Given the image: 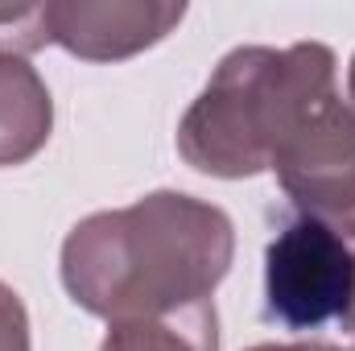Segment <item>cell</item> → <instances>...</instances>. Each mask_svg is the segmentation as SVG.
<instances>
[{"label": "cell", "mask_w": 355, "mask_h": 351, "mask_svg": "<svg viewBox=\"0 0 355 351\" xmlns=\"http://www.w3.org/2000/svg\"><path fill=\"white\" fill-rule=\"evenodd\" d=\"M236 257L232 215L182 190H153L120 211H95L62 240V285L107 323L162 318L211 302Z\"/></svg>", "instance_id": "cell-1"}, {"label": "cell", "mask_w": 355, "mask_h": 351, "mask_svg": "<svg viewBox=\"0 0 355 351\" xmlns=\"http://www.w3.org/2000/svg\"><path fill=\"white\" fill-rule=\"evenodd\" d=\"M335 87V50L297 42L289 50H232L178 124V153L211 178H257L272 166L293 120Z\"/></svg>", "instance_id": "cell-2"}, {"label": "cell", "mask_w": 355, "mask_h": 351, "mask_svg": "<svg viewBox=\"0 0 355 351\" xmlns=\"http://www.w3.org/2000/svg\"><path fill=\"white\" fill-rule=\"evenodd\" d=\"M268 170L302 219L355 236V108L339 91L318 95L293 120Z\"/></svg>", "instance_id": "cell-3"}, {"label": "cell", "mask_w": 355, "mask_h": 351, "mask_svg": "<svg viewBox=\"0 0 355 351\" xmlns=\"http://www.w3.org/2000/svg\"><path fill=\"white\" fill-rule=\"evenodd\" d=\"M355 293V257L339 232L293 219L265 252V318L289 331H314L343 318Z\"/></svg>", "instance_id": "cell-4"}, {"label": "cell", "mask_w": 355, "mask_h": 351, "mask_svg": "<svg viewBox=\"0 0 355 351\" xmlns=\"http://www.w3.org/2000/svg\"><path fill=\"white\" fill-rule=\"evenodd\" d=\"M186 17L174 0H50L46 25L50 42L83 62H120L162 37H170Z\"/></svg>", "instance_id": "cell-5"}, {"label": "cell", "mask_w": 355, "mask_h": 351, "mask_svg": "<svg viewBox=\"0 0 355 351\" xmlns=\"http://www.w3.org/2000/svg\"><path fill=\"white\" fill-rule=\"evenodd\" d=\"M54 132L46 79L17 54H0V166H25Z\"/></svg>", "instance_id": "cell-6"}, {"label": "cell", "mask_w": 355, "mask_h": 351, "mask_svg": "<svg viewBox=\"0 0 355 351\" xmlns=\"http://www.w3.org/2000/svg\"><path fill=\"white\" fill-rule=\"evenodd\" d=\"M99 351H219L215 302H198L190 310L162 314V318L112 323Z\"/></svg>", "instance_id": "cell-7"}, {"label": "cell", "mask_w": 355, "mask_h": 351, "mask_svg": "<svg viewBox=\"0 0 355 351\" xmlns=\"http://www.w3.org/2000/svg\"><path fill=\"white\" fill-rule=\"evenodd\" d=\"M50 46L46 4H0V54H29Z\"/></svg>", "instance_id": "cell-8"}, {"label": "cell", "mask_w": 355, "mask_h": 351, "mask_svg": "<svg viewBox=\"0 0 355 351\" xmlns=\"http://www.w3.org/2000/svg\"><path fill=\"white\" fill-rule=\"evenodd\" d=\"M0 351H33L29 348V310L12 285L0 281Z\"/></svg>", "instance_id": "cell-9"}, {"label": "cell", "mask_w": 355, "mask_h": 351, "mask_svg": "<svg viewBox=\"0 0 355 351\" xmlns=\"http://www.w3.org/2000/svg\"><path fill=\"white\" fill-rule=\"evenodd\" d=\"M248 351H343V348H331V343H261V348Z\"/></svg>", "instance_id": "cell-10"}, {"label": "cell", "mask_w": 355, "mask_h": 351, "mask_svg": "<svg viewBox=\"0 0 355 351\" xmlns=\"http://www.w3.org/2000/svg\"><path fill=\"white\" fill-rule=\"evenodd\" d=\"M339 323H343V331H352V339H355V293H352V306H347V314H343Z\"/></svg>", "instance_id": "cell-11"}, {"label": "cell", "mask_w": 355, "mask_h": 351, "mask_svg": "<svg viewBox=\"0 0 355 351\" xmlns=\"http://www.w3.org/2000/svg\"><path fill=\"white\" fill-rule=\"evenodd\" d=\"M347 103L355 108V54H352V67H347Z\"/></svg>", "instance_id": "cell-12"}]
</instances>
